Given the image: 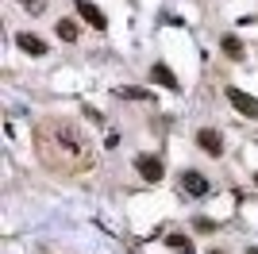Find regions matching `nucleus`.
I'll return each mask as SVG.
<instances>
[{
    "mask_svg": "<svg viewBox=\"0 0 258 254\" xmlns=\"http://www.w3.org/2000/svg\"><path fill=\"white\" fill-rule=\"evenodd\" d=\"M39 154L46 166L62 169V173H81V169L97 166V154L89 147L85 131L70 119H43L39 123Z\"/></svg>",
    "mask_w": 258,
    "mask_h": 254,
    "instance_id": "obj_1",
    "label": "nucleus"
},
{
    "mask_svg": "<svg viewBox=\"0 0 258 254\" xmlns=\"http://www.w3.org/2000/svg\"><path fill=\"white\" fill-rule=\"evenodd\" d=\"M227 100H231L235 112H243L247 119H258V100L250 93H243V89H227Z\"/></svg>",
    "mask_w": 258,
    "mask_h": 254,
    "instance_id": "obj_2",
    "label": "nucleus"
},
{
    "mask_svg": "<svg viewBox=\"0 0 258 254\" xmlns=\"http://www.w3.org/2000/svg\"><path fill=\"white\" fill-rule=\"evenodd\" d=\"M197 147L208 150L212 158H220V154H224V139H220V131H212V127H201V131H197Z\"/></svg>",
    "mask_w": 258,
    "mask_h": 254,
    "instance_id": "obj_3",
    "label": "nucleus"
},
{
    "mask_svg": "<svg viewBox=\"0 0 258 254\" xmlns=\"http://www.w3.org/2000/svg\"><path fill=\"white\" fill-rule=\"evenodd\" d=\"M135 169H139L147 181H162V173H166L158 154H139V158H135Z\"/></svg>",
    "mask_w": 258,
    "mask_h": 254,
    "instance_id": "obj_4",
    "label": "nucleus"
},
{
    "mask_svg": "<svg viewBox=\"0 0 258 254\" xmlns=\"http://www.w3.org/2000/svg\"><path fill=\"white\" fill-rule=\"evenodd\" d=\"M16 46H20L23 54H31V58H43L46 54V42L39 39V35H31V31H16Z\"/></svg>",
    "mask_w": 258,
    "mask_h": 254,
    "instance_id": "obj_5",
    "label": "nucleus"
},
{
    "mask_svg": "<svg viewBox=\"0 0 258 254\" xmlns=\"http://www.w3.org/2000/svg\"><path fill=\"white\" fill-rule=\"evenodd\" d=\"M77 12H81V20L93 23L97 31H104V27H108V16L97 8V4H93V0H77Z\"/></svg>",
    "mask_w": 258,
    "mask_h": 254,
    "instance_id": "obj_6",
    "label": "nucleus"
},
{
    "mask_svg": "<svg viewBox=\"0 0 258 254\" xmlns=\"http://www.w3.org/2000/svg\"><path fill=\"white\" fill-rule=\"evenodd\" d=\"M181 189L189 193V197H205V193H208V177H205V173H197V169H185V173H181Z\"/></svg>",
    "mask_w": 258,
    "mask_h": 254,
    "instance_id": "obj_7",
    "label": "nucleus"
},
{
    "mask_svg": "<svg viewBox=\"0 0 258 254\" xmlns=\"http://www.w3.org/2000/svg\"><path fill=\"white\" fill-rule=\"evenodd\" d=\"M151 81H158L162 89H173V93L181 89V85H177V77H173V70H170V66H162V62L151 70Z\"/></svg>",
    "mask_w": 258,
    "mask_h": 254,
    "instance_id": "obj_8",
    "label": "nucleus"
},
{
    "mask_svg": "<svg viewBox=\"0 0 258 254\" xmlns=\"http://www.w3.org/2000/svg\"><path fill=\"white\" fill-rule=\"evenodd\" d=\"M116 96H123V100H143V104H151V89H139V85H123V89H116Z\"/></svg>",
    "mask_w": 258,
    "mask_h": 254,
    "instance_id": "obj_9",
    "label": "nucleus"
},
{
    "mask_svg": "<svg viewBox=\"0 0 258 254\" xmlns=\"http://www.w3.org/2000/svg\"><path fill=\"white\" fill-rule=\"evenodd\" d=\"M166 246H170V250H177V254H193V243H189L185 235H166Z\"/></svg>",
    "mask_w": 258,
    "mask_h": 254,
    "instance_id": "obj_10",
    "label": "nucleus"
},
{
    "mask_svg": "<svg viewBox=\"0 0 258 254\" xmlns=\"http://www.w3.org/2000/svg\"><path fill=\"white\" fill-rule=\"evenodd\" d=\"M54 31H58V39H62V42H74V39H77V23H74V20H58V27H54Z\"/></svg>",
    "mask_w": 258,
    "mask_h": 254,
    "instance_id": "obj_11",
    "label": "nucleus"
},
{
    "mask_svg": "<svg viewBox=\"0 0 258 254\" xmlns=\"http://www.w3.org/2000/svg\"><path fill=\"white\" fill-rule=\"evenodd\" d=\"M224 54H227V58H235V62H239V58H243V42H239L235 35H227V39H224Z\"/></svg>",
    "mask_w": 258,
    "mask_h": 254,
    "instance_id": "obj_12",
    "label": "nucleus"
},
{
    "mask_svg": "<svg viewBox=\"0 0 258 254\" xmlns=\"http://www.w3.org/2000/svg\"><path fill=\"white\" fill-rule=\"evenodd\" d=\"M20 4L31 12V16H43V12H46V0H20Z\"/></svg>",
    "mask_w": 258,
    "mask_h": 254,
    "instance_id": "obj_13",
    "label": "nucleus"
},
{
    "mask_svg": "<svg viewBox=\"0 0 258 254\" xmlns=\"http://www.w3.org/2000/svg\"><path fill=\"white\" fill-rule=\"evenodd\" d=\"M247 254H258V246H250V250H247Z\"/></svg>",
    "mask_w": 258,
    "mask_h": 254,
    "instance_id": "obj_14",
    "label": "nucleus"
},
{
    "mask_svg": "<svg viewBox=\"0 0 258 254\" xmlns=\"http://www.w3.org/2000/svg\"><path fill=\"white\" fill-rule=\"evenodd\" d=\"M212 254H224V250H212Z\"/></svg>",
    "mask_w": 258,
    "mask_h": 254,
    "instance_id": "obj_15",
    "label": "nucleus"
},
{
    "mask_svg": "<svg viewBox=\"0 0 258 254\" xmlns=\"http://www.w3.org/2000/svg\"><path fill=\"white\" fill-rule=\"evenodd\" d=\"M254 185H258V177H254Z\"/></svg>",
    "mask_w": 258,
    "mask_h": 254,
    "instance_id": "obj_16",
    "label": "nucleus"
}]
</instances>
